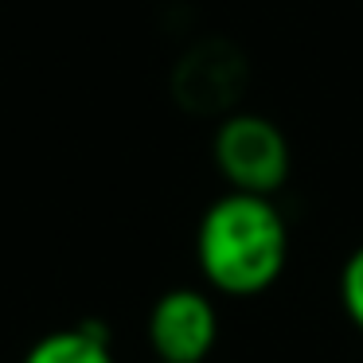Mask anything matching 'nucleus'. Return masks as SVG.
Returning <instances> with one entry per match:
<instances>
[{
  "instance_id": "1",
  "label": "nucleus",
  "mask_w": 363,
  "mask_h": 363,
  "mask_svg": "<svg viewBox=\"0 0 363 363\" xmlns=\"http://www.w3.org/2000/svg\"><path fill=\"white\" fill-rule=\"evenodd\" d=\"M199 277L219 297H262L289 266V223L269 196L223 191L196 227Z\"/></svg>"
},
{
  "instance_id": "4",
  "label": "nucleus",
  "mask_w": 363,
  "mask_h": 363,
  "mask_svg": "<svg viewBox=\"0 0 363 363\" xmlns=\"http://www.w3.org/2000/svg\"><path fill=\"white\" fill-rule=\"evenodd\" d=\"M20 363H118V355H113V340L106 324L82 320L43 332L40 340L28 344Z\"/></svg>"
},
{
  "instance_id": "3",
  "label": "nucleus",
  "mask_w": 363,
  "mask_h": 363,
  "mask_svg": "<svg viewBox=\"0 0 363 363\" xmlns=\"http://www.w3.org/2000/svg\"><path fill=\"white\" fill-rule=\"evenodd\" d=\"M145 336L157 363H207L219 344V308L211 289L199 285L164 289L149 308Z\"/></svg>"
},
{
  "instance_id": "2",
  "label": "nucleus",
  "mask_w": 363,
  "mask_h": 363,
  "mask_svg": "<svg viewBox=\"0 0 363 363\" xmlns=\"http://www.w3.org/2000/svg\"><path fill=\"white\" fill-rule=\"evenodd\" d=\"M211 157L227 191L269 199L285 188L293 168V152L281 125L262 113H227L211 137Z\"/></svg>"
},
{
  "instance_id": "5",
  "label": "nucleus",
  "mask_w": 363,
  "mask_h": 363,
  "mask_svg": "<svg viewBox=\"0 0 363 363\" xmlns=\"http://www.w3.org/2000/svg\"><path fill=\"white\" fill-rule=\"evenodd\" d=\"M340 308L352 320V328L363 332V242L340 266Z\"/></svg>"
}]
</instances>
